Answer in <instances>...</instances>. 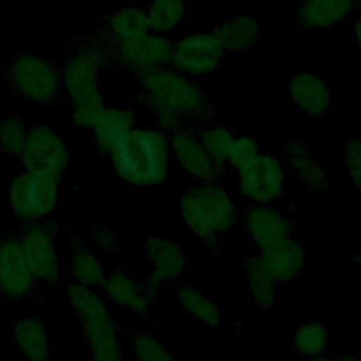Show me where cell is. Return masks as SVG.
I'll return each mask as SVG.
<instances>
[{
    "label": "cell",
    "instance_id": "1",
    "mask_svg": "<svg viewBox=\"0 0 361 361\" xmlns=\"http://www.w3.org/2000/svg\"><path fill=\"white\" fill-rule=\"evenodd\" d=\"M141 103L149 110L157 128L172 134L183 126L213 120L214 106L203 86L172 65L137 76Z\"/></svg>",
    "mask_w": 361,
    "mask_h": 361
},
{
    "label": "cell",
    "instance_id": "2",
    "mask_svg": "<svg viewBox=\"0 0 361 361\" xmlns=\"http://www.w3.org/2000/svg\"><path fill=\"white\" fill-rule=\"evenodd\" d=\"M114 44L99 30L89 41L73 45L62 65V85L71 104L72 121L79 128L90 130L106 109L102 72L113 63Z\"/></svg>",
    "mask_w": 361,
    "mask_h": 361
},
{
    "label": "cell",
    "instance_id": "3",
    "mask_svg": "<svg viewBox=\"0 0 361 361\" xmlns=\"http://www.w3.org/2000/svg\"><path fill=\"white\" fill-rule=\"evenodd\" d=\"M114 173L137 188H154L168 179L172 166L169 134L155 126H135L109 154Z\"/></svg>",
    "mask_w": 361,
    "mask_h": 361
},
{
    "label": "cell",
    "instance_id": "4",
    "mask_svg": "<svg viewBox=\"0 0 361 361\" xmlns=\"http://www.w3.org/2000/svg\"><path fill=\"white\" fill-rule=\"evenodd\" d=\"M179 213L185 227L207 248L217 250V240L238 221L234 197L221 183H196L183 190Z\"/></svg>",
    "mask_w": 361,
    "mask_h": 361
},
{
    "label": "cell",
    "instance_id": "5",
    "mask_svg": "<svg viewBox=\"0 0 361 361\" xmlns=\"http://www.w3.org/2000/svg\"><path fill=\"white\" fill-rule=\"evenodd\" d=\"M65 298L82 323L93 361H121L118 327L103 295L93 288L71 282Z\"/></svg>",
    "mask_w": 361,
    "mask_h": 361
},
{
    "label": "cell",
    "instance_id": "6",
    "mask_svg": "<svg viewBox=\"0 0 361 361\" xmlns=\"http://www.w3.org/2000/svg\"><path fill=\"white\" fill-rule=\"evenodd\" d=\"M6 80L21 100L35 106H51L63 93L62 69L37 51L16 54L6 68Z\"/></svg>",
    "mask_w": 361,
    "mask_h": 361
},
{
    "label": "cell",
    "instance_id": "7",
    "mask_svg": "<svg viewBox=\"0 0 361 361\" xmlns=\"http://www.w3.org/2000/svg\"><path fill=\"white\" fill-rule=\"evenodd\" d=\"M62 178L21 169L8 183V207L23 224L47 221L62 197Z\"/></svg>",
    "mask_w": 361,
    "mask_h": 361
},
{
    "label": "cell",
    "instance_id": "8",
    "mask_svg": "<svg viewBox=\"0 0 361 361\" xmlns=\"http://www.w3.org/2000/svg\"><path fill=\"white\" fill-rule=\"evenodd\" d=\"M17 234L35 281L56 285L61 279L62 259L55 226L49 221L24 224Z\"/></svg>",
    "mask_w": 361,
    "mask_h": 361
},
{
    "label": "cell",
    "instance_id": "9",
    "mask_svg": "<svg viewBox=\"0 0 361 361\" xmlns=\"http://www.w3.org/2000/svg\"><path fill=\"white\" fill-rule=\"evenodd\" d=\"M23 169L62 178L71 165V149L62 135L45 123H35L18 155Z\"/></svg>",
    "mask_w": 361,
    "mask_h": 361
},
{
    "label": "cell",
    "instance_id": "10",
    "mask_svg": "<svg viewBox=\"0 0 361 361\" xmlns=\"http://www.w3.org/2000/svg\"><path fill=\"white\" fill-rule=\"evenodd\" d=\"M224 55L223 45L212 31H192L173 39L171 65L183 75L197 79L214 72Z\"/></svg>",
    "mask_w": 361,
    "mask_h": 361
},
{
    "label": "cell",
    "instance_id": "11",
    "mask_svg": "<svg viewBox=\"0 0 361 361\" xmlns=\"http://www.w3.org/2000/svg\"><path fill=\"white\" fill-rule=\"evenodd\" d=\"M172 161L197 183H220L224 165L216 162L204 149L195 126H183L169 134Z\"/></svg>",
    "mask_w": 361,
    "mask_h": 361
},
{
    "label": "cell",
    "instance_id": "12",
    "mask_svg": "<svg viewBox=\"0 0 361 361\" xmlns=\"http://www.w3.org/2000/svg\"><path fill=\"white\" fill-rule=\"evenodd\" d=\"M173 39L148 31L137 38L114 45L113 61L137 76L155 68L171 65Z\"/></svg>",
    "mask_w": 361,
    "mask_h": 361
},
{
    "label": "cell",
    "instance_id": "13",
    "mask_svg": "<svg viewBox=\"0 0 361 361\" xmlns=\"http://www.w3.org/2000/svg\"><path fill=\"white\" fill-rule=\"evenodd\" d=\"M237 173L238 190L251 204H269L285 193L286 172L282 164L271 155L261 154Z\"/></svg>",
    "mask_w": 361,
    "mask_h": 361
},
{
    "label": "cell",
    "instance_id": "14",
    "mask_svg": "<svg viewBox=\"0 0 361 361\" xmlns=\"http://www.w3.org/2000/svg\"><path fill=\"white\" fill-rule=\"evenodd\" d=\"M35 283L18 234L0 235V295L8 300H23L32 295Z\"/></svg>",
    "mask_w": 361,
    "mask_h": 361
},
{
    "label": "cell",
    "instance_id": "15",
    "mask_svg": "<svg viewBox=\"0 0 361 361\" xmlns=\"http://www.w3.org/2000/svg\"><path fill=\"white\" fill-rule=\"evenodd\" d=\"M144 255L149 267L147 282L154 289L176 281L186 269V252L179 241L169 235H148L144 241Z\"/></svg>",
    "mask_w": 361,
    "mask_h": 361
},
{
    "label": "cell",
    "instance_id": "16",
    "mask_svg": "<svg viewBox=\"0 0 361 361\" xmlns=\"http://www.w3.org/2000/svg\"><path fill=\"white\" fill-rule=\"evenodd\" d=\"M245 231L257 247V252L269 250L295 237L289 219L269 204H250L243 213Z\"/></svg>",
    "mask_w": 361,
    "mask_h": 361
},
{
    "label": "cell",
    "instance_id": "17",
    "mask_svg": "<svg viewBox=\"0 0 361 361\" xmlns=\"http://www.w3.org/2000/svg\"><path fill=\"white\" fill-rule=\"evenodd\" d=\"M100 288L103 298L111 305L138 316H147L151 310L155 289L148 282L142 283L123 269L109 272Z\"/></svg>",
    "mask_w": 361,
    "mask_h": 361
},
{
    "label": "cell",
    "instance_id": "18",
    "mask_svg": "<svg viewBox=\"0 0 361 361\" xmlns=\"http://www.w3.org/2000/svg\"><path fill=\"white\" fill-rule=\"evenodd\" d=\"M135 126L138 124L134 109L127 106H106L89 131L94 148L109 157Z\"/></svg>",
    "mask_w": 361,
    "mask_h": 361
},
{
    "label": "cell",
    "instance_id": "19",
    "mask_svg": "<svg viewBox=\"0 0 361 361\" xmlns=\"http://www.w3.org/2000/svg\"><path fill=\"white\" fill-rule=\"evenodd\" d=\"M288 171L309 193H324L329 176L319 162L314 161L307 145L300 138H290L281 144Z\"/></svg>",
    "mask_w": 361,
    "mask_h": 361
},
{
    "label": "cell",
    "instance_id": "20",
    "mask_svg": "<svg viewBox=\"0 0 361 361\" xmlns=\"http://www.w3.org/2000/svg\"><path fill=\"white\" fill-rule=\"evenodd\" d=\"M257 254L278 285L293 281L306 264V251L295 237Z\"/></svg>",
    "mask_w": 361,
    "mask_h": 361
},
{
    "label": "cell",
    "instance_id": "21",
    "mask_svg": "<svg viewBox=\"0 0 361 361\" xmlns=\"http://www.w3.org/2000/svg\"><path fill=\"white\" fill-rule=\"evenodd\" d=\"M290 100L306 114L320 117L327 113L331 106V93L319 75L300 72L292 76L289 82Z\"/></svg>",
    "mask_w": 361,
    "mask_h": 361
},
{
    "label": "cell",
    "instance_id": "22",
    "mask_svg": "<svg viewBox=\"0 0 361 361\" xmlns=\"http://www.w3.org/2000/svg\"><path fill=\"white\" fill-rule=\"evenodd\" d=\"M212 32L226 52H243L252 48L261 38V21L248 13H240L214 25Z\"/></svg>",
    "mask_w": 361,
    "mask_h": 361
},
{
    "label": "cell",
    "instance_id": "23",
    "mask_svg": "<svg viewBox=\"0 0 361 361\" xmlns=\"http://www.w3.org/2000/svg\"><path fill=\"white\" fill-rule=\"evenodd\" d=\"M358 3L353 0H309L298 7L299 28H326L350 17Z\"/></svg>",
    "mask_w": 361,
    "mask_h": 361
},
{
    "label": "cell",
    "instance_id": "24",
    "mask_svg": "<svg viewBox=\"0 0 361 361\" xmlns=\"http://www.w3.org/2000/svg\"><path fill=\"white\" fill-rule=\"evenodd\" d=\"M100 31L114 45L148 32L149 28L145 7L127 4L109 13L102 23Z\"/></svg>",
    "mask_w": 361,
    "mask_h": 361
},
{
    "label": "cell",
    "instance_id": "25",
    "mask_svg": "<svg viewBox=\"0 0 361 361\" xmlns=\"http://www.w3.org/2000/svg\"><path fill=\"white\" fill-rule=\"evenodd\" d=\"M13 338L27 361H49L51 343L42 320L24 316L13 323Z\"/></svg>",
    "mask_w": 361,
    "mask_h": 361
},
{
    "label": "cell",
    "instance_id": "26",
    "mask_svg": "<svg viewBox=\"0 0 361 361\" xmlns=\"http://www.w3.org/2000/svg\"><path fill=\"white\" fill-rule=\"evenodd\" d=\"M69 274L75 283L94 289L102 286L109 272L97 251L90 245L75 244L69 257Z\"/></svg>",
    "mask_w": 361,
    "mask_h": 361
},
{
    "label": "cell",
    "instance_id": "27",
    "mask_svg": "<svg viewBox=\"0 0 361 361\" xmlns=\"http://www.w3.org/2000/svg\"><path fill=\"white\" fill-rule=\"evenodd\" d=\"M244 274L254 302L264 310L274 307L276 302L278 283L264 267L258 254L244 259Z\"/></svg>",
    "mask_w": 361,
    "mask_h": 361
},
{
    "label": "cell",
    "instance_id": "28",
    "mask_svg": "<svg viewBox=\"0 0 361 361\" xmlns=\"http://www.w3.org/2000/svg\"><path fill=\"white\" fill-rule=\"evenodd\" d=\"M175 298L189 316L207 327H217L224 319V313L220 306L192 286L178 285L175 289Z\"/></svg>",
    "mask_w": 361,
    "mask_h": 361
},
{
    "label": "cell",
    "instance_id": "29",
    "mask_svg": "<svg viewBox=\"0 0 361 361\" xmlns=\"http://www.w3.org/2000/svg\"><path fill=\"white\" fill-rule=\"evenodd\" d=\"M186 4L180 0H157L145 7L149 31L169 37L186 17Z\"/></svg>",
    "mask_w": 361,
    "mask_h": 361
},
{
    "label": "cell",
    "instance_id": "30",
    "mask_svg": "<svg viewBox=\"0 0 361 361\" xmlns=\"http://www.w3.org/2000/svg\"><path fill=\"white\" fill-rule=\"evenodd\" d=\"M195 127L200 138V142L203 144L209 155L220 165L227 166L228 151L233 145L235 135L226 126L214 120L200 123Z\"/></svg>",
    "mask_w": 361,
    "mask_h": 361
},
{
    "label": "cell",
    "instance_id": "31",
    "mask_svg": "<svg viewBox=\"0 0 361 361\" xmlns=\"http://www.w3.org/2000/svg\"><path fill=\"white\" fill-rule=\"evenodd\" d=\"M329 344L330 331L327 326L316 320L303 323L293 334V350L310 360L324 355Z\"/></svg>",
    "mask_w": 361,
    "mask_h": 361
},
{
    "label": "cell",
    "instance_id": "32",
    "mask_svg": "<svg viewBox=\"0 0 361 361\" xmlns=\"http://www.w3.org/2000/svg\"><path fill=\"white\" fill-rule=\"evenodd\" d=\"M30 124L25 117L18 111H11L0 118V151L18 157L23 151Z\"/></svg>",
    "mask_w": 361,
    "mask_h": 361
},
{
    "label": "cell",
    "instance_id": "33",
    "mask_svg": "<svg viewBox=\"0 0 361 361\" xmlns=\"http://www.w3.org/2000/svg\"><path fill=\"white\" fill-rule=\"evenodd\" d=\"M133 351L137 361H176L169 348L149 333H138L134 336Z\"/></svg>",
    "mask_w": 361,
    "mask_h": 361
},
{
    "label": "cell",
    "instance_id": "34",
    "mask_svg": "<svg viewBox=\"0 0 361 361\" xmlns=\"http://www.w3.org/2000/svg\"><path fill=\"white\" fill-rule=\"evenodd\" d=\"M261 155V147L252 137L241 135L235 137L228 151L227 166H231L237 172L245 169Z\"/></svg>",
    "mask_w": 361,
    "mask_h": 361
},
{
    "label": "cell",
    "instance_id": "35",
    "mask_svg": "<svg viewBox=\"0 0 361 361\" xmlns=\"http://www.w3.org/2000/svg\"><path fill=\"white\" fill-rule=\"evenodd\" d=\"M343 157L350 180L361 192V141L358 138L345 140Z\"/></svg>",
    "mask_w": 361,
    "mask_h": 361
},
{
    "label": "cell",
    "instance_id": "36",
    "mask_svg": "<svg viewBox=\"0 0 361 361\" xmlns=\"http://www.w3.org/2000/svg\"><path fill=\"white\" fill-rule=\"evenodd\" d=\"M90 247L97 252L111 254L118 247L116 233L106 223H94L89 230Z\"/></svg>",
    "mask_w": 361,
    "mask_h": 361
},
{
    "label": "cell",
    "instance_id": "37",
    "mask_svg": "<svg viewBox=\"0 0 361 361\" xmlns=\"http://www.w3.org/2000/svg\"><path fill=\"white\" fill-rule=\"evenodd\" d=\"M310 361H361V358L354 357V355H341V357H327V355H320V357L312 358Z\"/></svg>",
    "mask_w": 361,
    "mask_h": 361
},
{
    "label": "cell",
    "instance_id": "38",
    "mask_svg": "<svg viewBox=\"0 0 361 361\" xmlns=\"http://www.w3.org/2000/svg\"><path fill=\"white\" fill-rule=\"evenodd\" d=\"M354 37H355V41H357V45L360 47L361 49V17L355 21L354 24Z\"/></svg>",
    "mask_w": 361,
    "mask_h": 361
}]
</instances>
